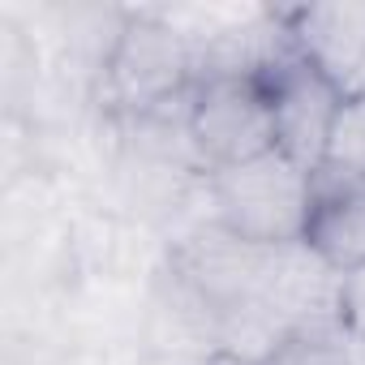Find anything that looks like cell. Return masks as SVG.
Here are the masks:
<instances>
[{"instance_id":"1","label":"cell","mask_w":365,"mask_h":365,"mask_svg":"<svg viewBox=\"0 0 365 365\" xmlns=\"http://www.w3.org/2000/svg\"><path fill=\"white\" fill-rule=\"evenodd\" d=\"M211 198H215L220 228L232 232L237 241L262 245V250L305 245V224L314 207V172L275 146L250 163L215 172Z\"/></svg>"},{"instance_id":"2","label":"cell","mask_w":365,"mask_h":365,"mask_svg":"<svg viewBox=\"0 0 365 365\" xmlns=\"http://www.w3.org/2000/svg\"><path fill=\"white\" fill-rule=\"evenodd\" d=\"M190 142L211 172H228L275 150V112L258 69L215 73L194 95Z\"/></svg>"},{"instance_id":"3","label":"cell","mask_w":365,"mask_h":365,"mask_svg":"<svg viewBox=\"0 0 365 365\" xmlns=\"http://www.w3.org/2000/svg\"><path fill=\"white\" fill-rule=\"evenodd\" d=\"M258 73L267 82L271 112H275V146L314 172L327 159L335 116H339V108L348 99L344 82L301 48L275 56Z\"/></svg>"},{"instance_id":"4","label":"cell","mask_w":365,"mask_h":365,"mask_svg":"<svg viewBox=\"0 0 365 365\" xmlns=\"http://www.w3.org/2000/svg\"><path fill=\"white\" fill-rule=\"evenodd\" d=\"M305 250L331 271L348 275L365 267V180L339 168H314V207L305 224Z\"/></svg>"},{"instance_id":"5","label":"cell","mask_w":365,"mask_h":365,"mask_svg":"<svg viewBox=\"0 0 365 365\" xmlns=\"http://www.w3.org/2000/svg\"><path fill=\"white\" fill-rule=\"evenodd\" d=\"M185 69H190L185 43H180L176 31L159 22H129L108 61L116 95L133 108H150L176 95L180 82H185Z\"/></svg>"},{"instance_id":"6","label":"cell","mask_w":365,"mask_h":365,"mask_svg":"<svg viewBox=\"0 0 365 365\" xmlns=\"http://www.w3.org/2000/svg\"><path fill=\"white\" fill-rule=\"evenodd\" d=\"M254 365H356L352 348L327 331H288Z\"/></svg>"},{"instance_id":"7","label":"cell","mask_w":365,"mask_h":365,"mask_svg":"<svg viewBox=\"0 0 365 365\" xmlns=\"http://www.w3.org/2000/svg\"><path fill=\"white\" fill-rule=\"evenodd\" d=\"M322 163L365 180V91H348V99H344V108L335 116Z\"/></svg>"},{"instance_id":"8","label":"cell","mask_w":365,"mask_h":365,"mask_svg":"<svg viewBox=\"0 0 365 365\" xmlns=\"http://www.w3.org/2000/svg\"><path fill=\"white\" fill-rule=\"evenodd\" d=\"M335 309H339V322L365 344V267H361V271H348V275L339 279Z\"/></svg>"},{"instance_id":"9","label":"cell","mask_w":365,"mask_h":365,"mask_svg":"<svg viewBox=\"0 0 365 365\" xmlns=\"http://www.w3.org/2000/svg\"><path fill=\"white\" fill-rule=\"evenodd\" d=\"M207 365H254V361H245V356H237V352H215Z\"/></svg>"}]
</instances>
